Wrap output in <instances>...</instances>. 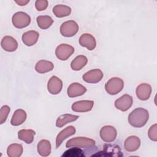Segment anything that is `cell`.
<instances>
[{
	"label": "cell",
	"mask_w": 157,
	"mask_h": 157,
	"mask_svg": "<svg viewBox=\"0 0 157 157\" xmlns=\"http://www.w3.org/2000/svg\"><path fill=\"white\" fill-rule=\"evenodd\" d=\"M149 118L148 112L142 107H139L132 110L128 116L129 124L134 128L143 127Z\"/></svg>",
	"instance_id": "1"
},
{
	"label": "cell",
	"mask_w": 157,
	"mask_h": 157,
	"mask_svg": "<svg viewBox=\"0 0 157 157\" xmlns=\"http://www.w3.org/2000/svg\"><path fill=\"white\" fill-rule=\"evenodd\" d=\"M95 140L85 137H76L69 139L66 144L67 148L79 147V148H91L94 146Z\"/></svg>",
	"instance_id": "2"
},
{
	"label": "cell",
	"mask_w": 157,
	"mask_h": 157,
	"mask_svg": "<svg viewBox=\"0 0 157 157\" xmlns=\"http://www.w3.org/2000/svg\"><path fill=\"white\" fill-rule=\"evenodd\" d=\"M124 87L123 80L118 77H113L109 80L105 85V89L110 95H115L120 93Z\"/></svg>",
	"instance_id": "3"
},
{
	"label": "cell",
	"mask_w": 157,
	"mask_h": 157,
	"mask_svg": "<svg viewBox=\"0 0 157 157\" xmlns=\"http://www.w3.org/2000/svg\"><path fill=\"white\" fill-rule=\"evenodd\" d=\"M12 21L15 28L21 29L28 26L30 24L31 17L25 12H17L13 15Z\"/></svg>",
	"instance_id": "4"
},
{
	"label": "cell",
	"mask_w": 157,
	"mask_h": 157,
	"mask_svg": "<svg viewBox=\"0 0 157 157\" xmlns=\"http://www.w3.org/2000/svg\"><path fill=\"white\" fill-rule=\"evenodd\" d=\"M78 31V25L74 20L66 21L60 26L61 34L64 37H70L75 36Z\"/></svg>",
	"instance_id": "5"
},
{
	"label": "cell",
	"mask_w": 157,
	"mask_h": 157,
	"mask_svg": "<svg viewBox=\"0 0 157 157\" xmlns=\"http://www.w3.org/2000/svg\"><path fill=\"white\" fill-rule=\"evenodd\" d=\"M74 52V48L66 44L59 45L55 50V55L56 57L62 61L67 60Z\"/></svg>",
	"instance_id": "6"
},
{
	"label": "cell",
	"mask_w": 157,
	"mask_h": 157,
	"mask_svg": "<svg viewBox=\"0 0 157 157\" xmlns=\"http://www.w3.org/2000/svg\"><path fill=\"white\" fill-rule=\"evenodd\" d=\"M104 74L99 69L90 70L85 72L83 76V80L89 83H96L99 82L103 78Z\"/></svg>",
	"instance_id": "7"
},
{
	"label": "cell",
	"mask_w": 157,
	"mask_h": 157,
	"mask_svg": "<svg viewBox=\"0 0 157 157\" xmlns=\"http://www.w3.org/2000/svg\"><path fill=\"white\" fill-rule=\"evenodd\" d=\"M117 135V130L112 126H104L100 130V137L103 141L106 142L114 141Z\"/></svg>",
	"instance_id": "8"
},
{
	"label": "cell",
	"mask_w": 157,
	"mask_h": 157,
	"mask_svg": "<svg viewBox=\"0 0 157 157\" xmlns=\"http://www.w3.org/2000/svg\"><path fill=\"white\" fill-rule=\"evenodd\" d=\"M133 99L132 96L129 94H124L120 98L117 99L115 102V107L122 111L125 112L128 110L132 105Z\"/></svg>",
	"instance_id": "9"
},
{
	"label": "cell",
	"mask_w": 157,
	"mask_h": 157,
	"mask_svg": "<svg viewBox=\"0 0 157 157\" xmlns=\"http://www.w3.org/2000/svg\"><path fill=\"white\" fill-rule=\"evenodd\" d=\"M94 105V101L83 100L75 102L72 105V110L76 112H86L90 111Z\"/></svg>",
	"instance_id": "10"
},
{
	"label": "cell",
	"mask_w": 157,
	"mask_h": 157,
	"mask_svg": "<svg viewBox=\"0 0 157 157\" xmlns=\"http://www.w3.org/2000/svg\"><path fill=\"white\" fill-rule=\"evenodd\" d=\"M63 88V82L60 78L56 76H52L48 82L47 89L52 94H58Z\"/></svg>",
	"instance_id": "11"
},
{
	"label": "cell",
	"mask_w": 157,
	"mask_h": 157,
	"mask_svg": "<svg viewBox=\"0 0 157 157\" xmlns=\"http://www.w3.org/2000/svg\"><path fill=\"white\" fill-rule=\"evenodd\" d=\"M136 96L142 101H146L148 99L151 93V87L150 85L143 83L139 85L136 88Z\"/></svg>",
	"instance_id": "12"
},
{
	"label": "cell",
	"mask_w": 157,
	"mask_h": 157,
	"mask_svg": "<svg viewBox=\"0 0 157 157\" xmlns=\"http://www.w3.org/2000/svg\"><path fill=\"white\" fill-rule=\"evenodd\" d=\"M79 44L81 46L86 47L88 50H93L96 47V41L94 37L88 33L83 34L80 37Z\"/></svg>",
	"instance_id": "13"
},
{
	"label": "cell",
	"mask_w": 157,
	"mask_h": 157,
	"mask_svg": "<svg viewBox=\"0 0 157 157\" xmlns=\"http://www.w3.org/2000/svg\"><path fill=\"white\" fill-rule=\"evenodd\" d=\"M86 91V88L82 85L75 82L71 83L67 90V93L70 98H75L83 95Z\"/></svg>",
	"instance_id": "14"
},
{
	"label": "cell",
	"mask_w": 157,
	"mask_h": 157,
	"mask_svg": "<svg viewBox=\"0 0 157 157\" xmlns=\"http://www.w3.org/2000/svg\"><path fill=\"white\" fill-rule=\"evenodd\" d=\"M2 48L7 52H14L18 47L17 41L12 36H6L4 37L1 42Z\"/></svg>",
	"instance_id": "15"
},
{
	"label": "cell",
	"mask_w": 157,
	"mask_h": 157,
	"mask_svg": "<svg viewBox=\"0 0 157 157\" xmlns=\"http://www.w3.org/2000/svg\"><path fill=\"white\" fill-rule=\"evenodd\" d=\"M140 145V139L136 136L128 137L124 141V147L125 150L129 152H133L139 149Z\"/></svg>",
	"instance_id": "16"
},
{
	"label": "cell",
	"mask_w": 157,
	"mask_h": 157,
	"mask_svg": "<svg viewBox=\"0 0 157 157\" xmlns=\"http://www.w3.org/2000/svg\"><path fill=\"white\" fill-rule=\"evenodd\" d=\"M75 131V128L73 126H69L59 132L56 138V148H58L64 139L74 135Z\"/></svg>",
	"instance_id": "17"
},
{
	"label": "cell",
	"mask_w": 157,
	"mask_h": 157,
	"mask_svg": "<svg viewBox=\"0 0 157 157\" xmlns=\"http://www.w3.org/2000/svg\"><path fill=\"white\" fill-rule=\"evenodd\" d=\"M39 34L36 31H28L22 35V41L23 44L27 46H32L34 45L38 40Z\"/></svg>",
	"instance_id": "18"
},
{
	"label": "cell",
	"mask_w": 157,
	"mask_h": 157,
	"mask_svg": "<svg viewBox=\"0 0 157 157\" xmlns=\"http://www.w3.org/2000/svg\"><path fill=\"white\" fill-rule=\"evenodd\" d=\"M26 113L23 109L16 110L10 120V123L13 126H19L23 124L26 119Z\"/></svg>",
	"instance_id": "19"
},
{
	"label": "cell",
	"mask_w": 157,
	"mask_h": 157,
	"mask_svg": "<svg viewBox=\"0 0 157 157\" xmlns=\"http://www.w3.org/2000/svg\"><path fill=\"white\" fill-rule=\"evenodd\" d=\"M38 153L42 156H47L50 155L52 151V146L49 140L42 139L37 144Z\"/></svg>",
	"instance_id": "20"
},
{
	"label": "cell",
	"mask_w": 157,
	"mask_h": 157,
	"mask_svg": "<svg viewBox=\"0 0 157 157\" xmlns=\"http://www.w3.org/2000/svg\"><path fill=\"white\" fill-rule=\"evenodd\" d=\"M54 68L53 63L47 60H40L39 61L36 66L35 70L36 72L40 74H44L52 71Z\"/></svg>",
	"instance_id": "21"
},
{
	"label": "cell",
	"mask_w": 157,
	"mask_h": 157,
	"mask_svg": "<svg viewBox=\"0 0 157 157\" xmlns=\"http://www.w3.org/2000/svg\"><path fill=\"white\" fill-rule=\"evenodd\" d=\"M34 135L35 131L33 129H21L18 132V139L28 144L33 142Z\"/></svg>",
	"instance_id": "22"
},
{
	"label": "cell",
	"mask_w": 157,
	"mask_h": 157,
	"mask_svg": "<svg viewBox=\"0 0 157 157\" xmlns=\"http://www.w3.org/2000/svg\"><path fill=\"white\" fill-rule=\"evenodd\" d=\"M87 62L88 59L85 56L78 55L72 61L71 67L74 71H80L86 66Z\"/></svg>",
	"instance_id": "23"
},
{
	"label": "cell",
	"mask_w": 157,
	"mask_h": 157,
	"mask_svg": "<svg viewBox=\"0 0 157 157\" xmlns=\"http://www.w3.org/2000/svg\"><path fill=\"white\" fill-rule=\"evenodd\" d=\"M53 13L56 17L62 18L69 16L71 13V9L69 6L59 4L53 7Z\"/></svg>",
	"instance_id": "24"
},
{
	"label": "cell",
	"mask_w": 157,
	"mask_h": 157,
	"mask_svg": "<svg viewBox=\"0 0 157 157\" xmlns=\"http://www.w3.org/2000/svg\"><path fill=\"white\" fill-rule=\"evenodd\" d=\"M104 154L101 156H121L123 154L121 153V150L119 146L116 145H104Z\"/></svg>",
	"instance_id": "25"
},
{
	"label": "cell",
	"mask_w": 157,
	"mask_h": 157,
	"mask_svg": "<svg viewBox=\"0 0 157 157\" xmlns=\"http://www.w3.org/2000/svg\"><path fill=\"white\" fill-rule=\"evenodd\" d=\"M78 118V116L71 114H64L59 116L56 122V126L58 128H61L68 123L73 122Z\"/></svg>",
	"instance_id": "26"
},
{
	"label": "cell",
	"mask_w": 157,
	"mask_h": 157,
	"mask_svg": "<svg viewBox=\"0 0 157 157\" xmlns=\"http://www.w3.org/2000/svg\"><path fill=\"white\" fill-rule=\"evenodd\" d=\"M22 153L23 146L19 144H10L7 149V153L9 157H19Z\"/></svg>",
	"instance_id": "27"
},
{
	"label": "cell",
	"mask_w": 157,
	"mask_h": 157,
	"mask_svg": "<svg viewBox=\"0 0 157 157\" xmlns=\"http://www.w3.org/2000/svg\"><path fill=\"white\" fill-rule=\"evenodd\" d=\"M36 20L38 26L42 29H48L53 23V20L48 15L38 16Z\"/></svg>",
	"instance_id": "28"
},
{
	"label": "cell",
	"mask_w": 157,
	"mask_h": 157,
	"mask_svg": "<svg viewBox=\"0 0 157 157\" xmlns=\"http://www.w3.org/2000/svg\"><path fill=\"white\" fill-rule=\"evenodd\" d=\"M62 156L65 157H82L85 156L83 151L79 147H71L69 150L64 151Z\"/></svg>",
	"instance_id": "29"
},
{
	"label": "cell",
	"mask_w": 157,
	"mask_h": 157,
	"mask_svg": "<svg viewBox=\"0 0 157 157\" xmlns=\"http://www.w3.org/2000/svg\"><path fill=\"white\" fill-rule=\"evenodd\" d=\"M10 107L7 105H4L1 108L0 110V124L4 123L9 115L10 112Z\"/></svg>",
	"instance_id": "30"
},
{
	"label": "cell",
	"mask_w": 157,
	"mask_h": 157,
	"mask_svg": "<svg viewBox=\"0 0 157 157\" xmlns=\"http://www.w3.org/2000/svg\"><path fill=\"white\" fill-rule=\"evenodd\" d=\"M157 125L156 124H153L148 129V136L149 138L153 141H157Z\"/></svg>",
	"instance_id": "31"
},
{
	"label": "cell",
	"mask_w": 157,
	"mask_h": 157,
	"mask_svg": "<svg viewBox=\"0 0 157 157\" xmlns=\"http://www.w3.org/2000/svg\"><path fill=\"white\" fill-rule=\"evenodd\" d=\"M48 6V1L47 0H37L35 2L36 9L38 11H42L47 9Z\"/></svg>",
	"instance_id": "32"
},
{
	"label": "cell",
	"mask_w": 157,
	"mask_h": 157,
	"mask_svg": "<svg viewBox=\"0 0 157 157\" xmlns=\"http://www.w3.org/2000/svg\"><path fill=\"white\" fill-rule=\"evenodd\" d=\"M29 2V1H15V2L17 4H18L19 6H25Z\"/></svg>",
	"instance_id": "33"
}]
</instances>
